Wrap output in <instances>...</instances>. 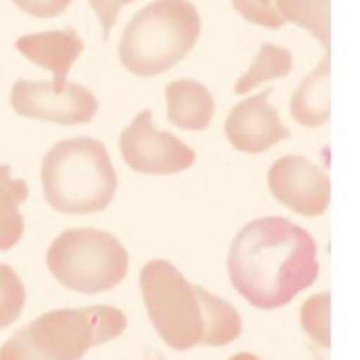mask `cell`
I'll use <instances>...</instances> for the list:
<instances>
[{"mask_svg":"<svg viewBox=\"0 0 360 360\" xmlns=\"http://www.w3.org/2000/svg\"><path fill=\"white\" fill-rule=\"evenodd\" d=\"M228 274L251 306L283 308L319 278L316 243L285 217H259L236 234Z\"/></svg>","mask_w":360,"mask_h":360,"instance_id":"6da1fadb","label":"cell"},{"mask_svg":"<svg viewBox=\"0 0 360 360\" xmlns=\"http://www.w3.org/2000/svg\"><path fill=\"white\" fill-rule=\"evenodd\" d=\"M46 202L65 215H89L110 207L118 179L101 141L74 137L55 143L42 158Z\"/></svg>","mask_w":360,"mask_h":360,"instance_id":"7a4b0ae2","label":"cell"},{"mask_svg":"<svg viewBox=\"0 0 360 360\" xmlns=\"http://www.w3.org/2000/svg\"><path fill=\"white\" fill-rule=\"evenodd\" d=\"M127 316L112 306L53 310L21 327L0 348V360H80L122 335Z\"/></svg>","mask_w":360,"mask_h":360,"instance_id":"3957f363","label":"cell"},{"mask_svg":"<svg viewBox=\"0 0 360 360\" xmlns=\"http://www.w3.org/2000/svg\"><path fill=\"white\" fill-rule=\"evenodd\" d=\"M200 36V15L188 0H156L127 23L118 44L124 70L156 76L179 63Z\"/></svg>","mask_w":360,"mask_h":360,"instance_id":"277c9868","label":"cell"},{"mask_svg":"<svg viewBox=\"0 0 360 360\" xmlns=\"http://www.w3.org/2000/svg\"><path fill=\"white\" fill-rule=\"evenodd\" d=\"M139 285L150 321L169 348L186 352L205 344L209 291L190 285L184 274L165 259L146 264Z\"/></svg>","mask_w":360,"mask_h":360,"instance_id":"5b68a950","label":"cell"},{"mask_svg":"<svg viewBox=\"0 0 360 360\" xmlns=\"http://www.w3.org/2000/svg\"><path fill=\"white\" fill-rule=\"evenodd\" d=\"M49 272L65 289L95 295L120 285L129 270L127 249L101 230H68L46 253Z\"/></svg>","mask_w":360,"mask_h":360,"instance_id":"8992f818","label":"cell"},{"mask_svg":"<svg viewBox=\"0 0 360 360\" xmlns=\"http://www.w3.org/2000/svg\"><path fill=\"white\" fill-rule=\"evenodd\" d=\"M11 105L19 116L57 124H82L95 118V95L76 82L17 80L11 89Z\"/></svg>","mask_w":360,"mask_h":360,"instance_id":"52a82bcc","label":"cell"},{"mask_svg":"<svg viewBox=\"0 0 360 360\" xmlns=\"http://www.w3.org/2000/svg\"><path fill=\"white\" fill-rule=\"evenodd\" d=\"M124 162L146 175H173L190 169L196 154L190 146L152 124V112L141 110L120 135Z\"/></svg>","mask_w":360,"mask_h":360,"instance_id":"ba28073f","label":"cell"},{"mask_svg":"<svg viewBox=\"0 0 360 360\" xmlns=\"http://www.w3.org/2000/svg\"><path fill=\"white\" fill-rule=\"evenodd\" d=\"M272 196L297 215L319 217L331 202L327 173L304 156H283L268 173Z\"/></svg>","mask_w":360,"mask_h":360,"instance_id":"9c48e42d","label":"cell"},{"mask_svg":"<svg viewBox=\"0 0 360 360\" xmlns=\"http://www.w3.org/2000/svg\"><path fill=\"white\" fill-rule=\"evenodd\" d=\"M272 89L247 97L232 108L226 120V137L247 154H259L289 137V129L281 122L276 108L268 103Z\"/></svg>","mask_w":360,"mask_h":360,"instance_id":"30bf717a","label":"cell"},{"mask_svg":"<svg viewBox=\"0 0 360 360\" xmlns=\"http://www.w3.org/2000/svg\"><path fill=\"white\" fill-rule=\"evenodd\" d=\"M82 38L74 27L27 34L17 40V51L32 63L53 72L57 82H65L70 68L82 53Z\"/></svg>","mask_w":360,"mask_h":360,"instance_id":"8fae6325","label":"cell"},{"mask_svg":"<svg viewBox=\"0 0 360 360\" xmlns=\"http://www.w3.org/2000/svg\"><path fill=\"white\" fill-rule=\"evenodd\" d=\"M167 116L184 131H202L215 114V101L205 84L196 80H173L167 84Z\"/></svg>","mask_w":360,"mask_h":360,"instance_id":"7c38bea8","label":"cell"},{"mask_svg":"<svg viewBox=\"0 0 360 360\" xmlns=\"http://www.w3.org/2000/svg\"><path fill=\"white\" fill-rule=\"evenodd\" d=\"M291 114L300 124L310 129L329 120V57L323 59L321 65L300 82L291 99Z\"/></svg>","mask_w":360,"mask_h":360,"instance_id":"4fadbf2b","label":"cell"},{"mask_svg":"<svg viewBox=\"0 0 360 360\" xmlns=\"http://www.w3.org/2000/svg\"><path fill=\"white\" fill-rule=\"evenodd\" d=\"M27 198V184L11 175L8 165H0V251L15 247L23 234L19 205Z\"/></svg>","mask_w":360,"mask_h":360,"instance_id":"5bb4252c","label":"cell"},{"mask_svg":"<svg viewBox=\"0 0 360 360\" xmlns=\"http://www.w3.org/2000/svg\"><path fill=\"white\" fill-rule=\"evenodd\" d=\"M293 68V57L287 49L264 42L259 53L255 55L253 63L249 65V70L236 80V93L245 95L251 89L259 86L262 82L274 80V78H285Z\"/></svg>","mask_w":360,"mask_h":360,"instance_id":"9a60e30c","label":"cell"},{"mask_svg":"<svg viewBox=\"0 0 360 360\" xmlns=\"http://www.w3.org/2000/svg\"><path fill=\"white\" fill-rule=\"evenodd\" d=\"M278 13L285 21L312 32L323 46L331 44V19H329V0H274Z\"/></svg>","mask_w":360,"mask_h":360,"instance_id":"2e32d148","label":"cell"},{"mask_svg":"<svg viewBox=\"0 0 360 360\" xmlns=\"http://www.w3.org/2000/svg\"><path fill=\"white\" fill-rule=\"evenodd\" d=\"M25 304V289L21 278L4 264H0V329L11 327Z\"/></svg>","mask_w":360,"mask_h":360,"instance_id":"e0dca14e","label":"cell"},{"mask_svg":"<svg viewBox=\"0 0 360 360\" xmlns=\"http://www.w3.org/2000/svg\"><path fill=\"white\" fill-rule=\"evenodd\" d=\"M329 306L331 295L319 293L310 297L302 308V327L304 331L323 348H329L331 335H329Z\"/></svg>","mask_w":360,"mask_h":360,"instance_id":"ac0fdd59","label":"cell"},{"mask_svg":"<svg viewBox=\"0 0 360 360\" xmlns=\"http://www.w3.org/2000/svg\"><path fill=\"white\" fill-rule=\"evenodd\" d=\"M232 4L251 23H257L270 30L283 27L287 23L283 15L278 13L274 0H232Z\"/></svg>","mask_w":360,"mask_h":360,"instance_id":"d6986e66","label":"cell"},{"mask_svg":"<svg viewBox=\"0 0 360 360\" xmlns=\"http://www.w3.org/2000/svg\"><path fill=\"white\" fill-rule=\"evenodd\" d=\"M135 0H89V4L93 6L95 15L101 21V30H103V38H110V32L120 15V8L131 4Z\"/></svg>","mask_w":360,"mask_h":360,"instance_id":"ffe728a7","label":"cell"},{"mask_svg":"<svg viewBox=\"0 0 360 360\" xmlns=\"http://www.w3.org/2000/svg\"><path fill=\"white\" fill-rule=\"evenodd\" d=\"M21 11L40 17V19H49V17H57L61 15L72 0H13Z\"/></svg>","mask_w":360,"mask_h":360,"instance_id":"44dd1931","label":"cell"},{"mask_svg":"<svg viewBox=\"0 0 360 360\" xmlns=\"http://www.w3.org/2000/svg\"><path fill=\"white\" fill-rule=\"evenodd\" d=\"M230 360H262L259 356H255V354H251V352H238V354H234Z\"/></svg>","mask_w":360,"mask_h":360,"instance_id":"7402d4cb","label":"cell"},{"mask_svg":"<svg viewBox=\"0 0 360 360\" xmlns=\"http://www.w3.org/2000/svg\"><path fill=\"white\" fill-rule=\"evenodd\" d=\"M146 360H165L160 354H156V352H150L148 356H146Z\"/></svg>","mask_w":360,"mask_h":360,"instance_id":"603a6c76","label":"cell"}]
</instances>
